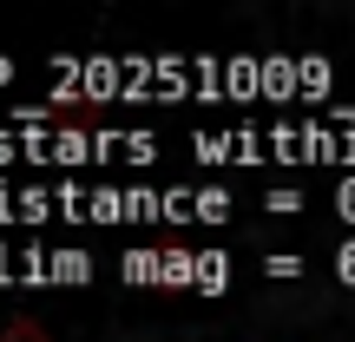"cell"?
Returning <instances> with one entry per match:
<instances>
[{"mask_svg": "<svg viewBox=\"0 0 355 342\" xmlns=\"http://www.w3.org/2000/svg\"><path fill=\"white\" fill-rule=\"evenodd\" d=\"M0 342H53V336L40 330V323H26V316H20V323H7V330H0Z\"/></svg>", "mask_w": 355, "mask_h": 342, "instance_id": "6da1fadb", "label": "cell"}]
</instances>
